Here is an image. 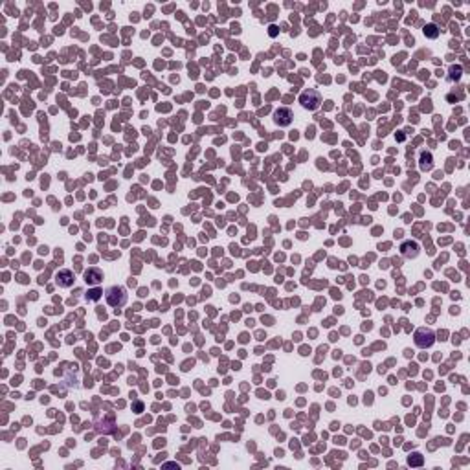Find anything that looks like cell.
<instances>
[{
  "mask_svg": "<svg viewBox=\"0 0 470 470\" xmlns=\"http://www.w3.org/2000/svg\"><path fill=\"white\" fill-rule=\"evenodd\" d=\"M105 300L109 303V307L120 309L127 303V290L123 287H110L105 290Z\"/></svg>",
  "mask_w": 470,
  "mask_h": 470,
  "instance_id": "1",
  "label": "cell"
},
{
  "mask_svg": "<svg viewBox=\"0 0 470 470\" xmlns=\"http://www.w3.org/2000/svg\"><path fill=\"white\" fill-rule=\"evenodd\" d=\"M321 94H319L316 88H307L300 94V103H302L303 109L307 110H318L319 105H321Z\"/></svg>",
  "mask_w": 470,
  "mask_h": 470,
  "instance_id": "2",
  "label": "cell"
},
{
  "mask_svg": "<svg viewBox=\"0 0 470 470\" xmlns=\"http://www.w3.org/2000/svg\"><path fill=\"white\" fill-rule=\"evenodd\" d=\"M413 338H415V345L419 349H430L435 344V332L428 327H419Z\"/></svg>",
  "mask_w": 470,
  "mask_h": 470,
  "instance_id": "3",
  "label": "cell"
},
{
  "mask_svg": "<svg viewBox=\"0 0 470 470\" xmlns=\"http://www.w3.org/2000/svg\"><path fill=\"white\" fill-rule=\"evenodd\" d=\"M294 120V112L289 109V107H279V109L274 112V123L279 127H289Z\"/></svg>",
  "mask_w": 470,
  "mask_h": 470,
  "instance_id": "4",
  "label": "cell"
},
{
  "mask_svg": "<svg viewBox=\"0 0 470 470\" xmlns=\"http://www.w3.org/2000/svg\"><path fill=\"white\" fill-rule=\"evenodd\" d=\"M398 250H400L402 257H406V259H415L417 255H419V252H421V246H419V242L415 241H402Z\"/></svg>",
  "mask_w": 470,
  "mask_h": 470,
  "instance_id": "5",
  "label": "cell"
},
{
  "mask_svg": "<svg viewBox=\"0 0 470 470\" xmlns=\"http://www.w3.org/2000/svg\"><path fill=\"white\" fill-rule=\"evenodd\" d=\"M74 272L68 270V268H63V270H59L57 274H55V283L59 285L61 289H70L74 285Z\"/></svg>",
  "mask_w": 470,
  "mask_h": 470,
  "instance_id": "6",
  "label": "cell"
},
{
  "mask_svg": "<svg viewBox=\"0 0 470 470\" xmlns=\"http://www.w3.org/2000/svg\"><path fill=\"white\" fill-rule=\"evenodd\" d=\"M103 279V274L99 268H90V270L84 272V281L88 285H97Z\"/></svg>",
  "mask_w": 470,
  "mask_h": 470,
  "instance_id": "7",
  "label": "cell"
},
{
  "mask_svg": "<svg viewBox=\"0 0 470 470\" xmlns=\"http://www.w3.org/2000/svg\"><path fill=\"white\" fill-rule=\"evenodd\" d=\"M421 169H422V171H428V169H432V155H422Z\"/></svg>",
  "mask_w": 470,
  "mask_h": 470,
  "instance_id": "8",
  "label": "cell"
},
{
  "mask_svg": "<svg viewBox=\"0 0 470 470\" xmlns=\"http://www.w3.org/2000/svg\"><path fill=\"white\" fill-rule=\"evenodd\" d=\"M424 35H428V37H432V39H434V37L439 35V31H437V28H435L434 24H428L426 28H424Z\"/></svg>",
  "mask_w": 470,
  "mask_h": 470,
  "instance_id": "9",
  "label": "cell"
},
{
  "mask_svg": "<svg viewBox=\"0 0 470 470\" xmlns=\"http://www.w3.org/2000/svg\"><path fill=\"white\" fill-rule=\"evenodd\" d=\"M413 456H415V459H413V458L410 456L408 463H410V465H422V456H419V454H413Z\"/></svg>",
  "mask_w": 470,
  "mask_h": 470,
  "instance_id": "10",
  "label": "cell"
}]
</instances>
